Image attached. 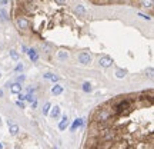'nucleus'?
I'll return each instance as SVG.
<instances>
[{
    "label": "nucleus",
    "mask_w": 154,
    "mask_h": 149,
    "mask_svg": "<svg viewBox=\"0 0 154 149\" xmlns=\"http://www.w3.org/2000/svg\"><path fill=\"white\" fill-rule=\"evenodd\" d=\"M79 60H80V63H83V65H88V63L91 62V56H90L88 53L83 52V53H80Z\"/></svg>",
    "instance_id": "obj_1"
},
{
    "label": "nucleus",
    "mask_w": 154,
    "mask_h": 149,
    "mask_svg": "<svg viewBox=\"0 0 154 149\" xmlns=\"http://www.w3.org/2000/svg\"><path fill=\"white\" fill-rule=\"evenodd\" d=\"M128 106H130L128 101H121L119 105L116 106V110H117V113H121V112H124L126 109H128Z\"/></svg>",
    "instance_id": "obj_2"
},
{
    "label": "nucleus",
    "mask_w": 154,
    "mask_h": 149,
    "mask_svg": "<svg viewBox=\"0 0 154 149\" xmlns=\"http://www.w3.org/2000/svg\"><path fill=\"white\" fill-rule=\"evenodd\" d=\"M100 65L103 66V67H110V66L113 65V59H111L110 56H103L100 59Z\"/></svg>",
    "instance_id": "obj_3"
},
{
    "label": "nucleus",
    "mask_w": 154,
    "mask_h": 149,
    "mask_svg": "<svg viewBox=\"0 0 154 149\" xmlns=\"http://www.w3.org/2000/svg\"><path fill=\"white\" fill-rule=\"evenodd\" d=\"M29 26H30V23L27 22L24 17H19V19H17V27H19V29H22V30H26Z\"/></svg>",
    "instance_id": "obj_4"
},
{
    "label": "nucleus",
    "mask_w": 154,
    "mask_h": 149,
    "mask_svg": "<svg viewBox=\"0 0 154 149\" xmlns=\"http://www.w3.org/2000/svg\"><path fill=\"white\" fill-rule=\"evenodd\" d=\"M26 53L29 55V57H30V59H31L33 62H36L37 59H39V56H37V52H36L34 49H29V50H27Z\"/></svg>",
    "instance_id": "obj_5"
},
{
    "label": "nucleus",
    "mask_w": 154,
    "mask_h": 149,
    "mask_svg": "<svg viewBox=\"0 0 154 149\" xmlns=\"http://www.w3.org/2000/svg\"><path fill=\"white\" fill-rule=\"evenodd\" d=\"M67 126H69V119H67V116H63L62 122H60V125H59V129H60V131H64Z\"/></svg>",
    "instance_id": "obj_6"
},
{
    "label": "nucleus",
    "mask_w": 154,
    "mask_h": 149,
    "mask_svg": "<svg viewBox=\"0 0 154 149\" xmlns=\"http://www.w3.org/2000/svg\"><path fill=\"white\" fill-rule=\"evenodd\" d=\"M10 92H12V93H20V92H22V86H20V83H17V82H16V83L12 85Z\"/></svg>",
    "instance_id": "obj_7"
},
{
    "label": "nucleus",
    "mask_w": 154,
    "mask_h": 149,
    "mask_svg": "<svg viewBox=\"0 0 154 149\" xmlns=\"http://www.w3.org/2000/svg\"><path fill=\"white\" fill-rule=\"evenodd\" d=\"M62 92H63V88L60 85H56V86H53V89H52V93H53L54 96H56V95H60Z\"/></svg>",
    "instance_id": "obj_8"
},
{
    "label": "nucleus",
    "mask_w": 154,
    "mask_h": 149,
    "mask_svg": "<svg viewBox=\"0 0 154 149\" xmlns=\"http://www.w3.org/2000/svg\"><path fill=\"white\" fill-rule=\"evenodd\" d=\"M81 125H83V119H76L74 123L71 125V131H76V129L79 126H81Z\"/></svg>",
    "instance_id": "obj_9"
},
{
    "label": "nucleus",
    "mask_w": 154,
    "mask_h": 149,
    "mask_svg": "<svg viewBox=\"0 0 154 149\" xmlns=\"http://www.w3.org/2000/svg\"><path fill=\"white\" fill-rule=\"evenodd\" d=\"M59 115H60V108H59V106H56V108H53V110H52L50 116H52V118H57Z\"/></svg>",
    "instance_id": "obj_10"
},
{
    "label": "nucleus",
    "mask_w": 154,
    "mask_h": 149,
    "mask_svg": "<svg viewBox=\"0 0 154 149\" xmlns=\"http://www.w3.org/2000/svg\"><path fill=\"white\" fill-rule=\"evenodd\" d=\"M76 13L79 14V16H84V14H86V10H84V7L83 6H77V7H76Z\"/></svg>",
    "instance_id": "obj_11"
},
{
    "label": "nucleus",
    "mask_w": 154,
    "mask_h": 149,
    "mask_svg": "<svg viewBox=\"0 0 154 149\" xmlns=\"http://www.w3.org/2000/svg\"><path fill=\"white\" fill-rule=\"evenodd\" d=\"M9 131H10L12 135H16V133L19 132V126L17 125H9Z\"/></svg>",
    "instance_id": "obj_12"
},
{
    "label": "nucleus",
    "mask_w": 154,
    "mask_h": 149,
    "mask_svg": "<svg viewBox=\"0 0 154 149\" xmlns=\"http://www.w3.org/2000/svg\"><path fill=\"white\" fill-rule=\"evenodd\" d=\"M7 13H6L5 10L3 9H0V20H2V22H7Z\"/></svg>",
    "instance_id": "obj_13"
},
{
    "label": "nucleus",
    "mask_w": 154,
    "mask_h": 149,
    "mask_svg": "<svg viewBox=\"0 0 154 149\" xmlns=\"http://www.w3.org/2000/svg\"><path fill=\"white\" fill-rule=\"evenodd\" d=\"M116 76H117V78H119V79H123L124 76H126V70H117V72H116Z\"/></svg>",
    "instance_id": "obj_14"
},
{
    "label": "nucleus",
    "mask_w": 154,
    "mask_h": 149,
    "mask_svg": "<svg viewBox=\"0 0 154 149\" xmlns=\"http://www.w3.org/2000/svg\"><path fill=\"white\" fill-rule=\"evenodd\" d=\"M83 90H84V92H91V85H90V83H88V82H86V83H84L83 85Z\"/></svg>",
    "instance_id": "obj_15"
},
{
    "label": "nucleus",
    "mask_w": 154,
    "mask_h": 149,
    "mask_svg": "<svg viewBox=\"0 0 154 149\" xmlns=\"http://www.w3.org/2000/svg\"><path fill=\"white\" fill-rule=\"evenodd\" d=\"M67 57H69L67 52H59V59H60V60H66Z\"/></svg>",
    "instance_id": "obj_16"
},
{
    "label": "nucleus",
    "mask_w": 154,
    "mask_h": 149,
    "mask_svg": "<svg viewBox=\"0 0 154 149\" xmlns=\"http://www.w3.org/2000/svg\"><path fill=\"white\" fill-rule=\"evenodd\" d=\"M10 56H12L13 60H19V53L16 50H10Z\"/></svg>",
    "instance_id": "obj_17"
},
{
    "label": "nucleus",
    "mask_w": 154,
    "mask_h": 149,
    "mask_svg": "<svg viewBox=\"0 0 154 149\" xmlns=\"http://www.w3.org/2000/svg\"><path fill=\"white\" fill-rule=\"evenodd\" d=\"M143 6L144 7H151L153 6V0H143Z\"/></svg>",
    "instance_id": "obj_18"
},
{
    "label": "nucleus",
    "mask_w": 154,
    "mask_h": 149,
    "mask_svg": "<svg viewBox=\"0 0 154 149\" xmlns=\"http://www.w3.org/2000/svg\"><path fill=\"white\" fill-rule=\"evenodd\" d=\"M48 110H50V103H46L43 108V115H48Z\"/></svg>",
    "instance_id": "obj_19"
},
{
    "label": "nucleus",
    "mask_w": 154,
    "mask_h": 149,
    "mask_svg": "<svg viewBox=\"0 0 154 149\" xmlns=\"http://www.w3.org/2000/svg\"><path fill=\"white\" fill-rule=\"evenodd\" d=\"M24 79H26V76H24V74H19V76H17V83L24 82Z\"/></svg>",
    "instance_id": "obj_20"
},
{
    "label": "nucleus",
    "mask_w": 154,
    "mask_h": 149,
    "mask_svg": "<svg viewBox=\"0 0 154 149\" xmlns=\"http://www.w3.org/2000/svg\"><path fill=\"white\" fill-rule=\"evenodd\" d=\"M26 99H27V101H29V102H33V101H36V99H34V96H33L31 93H29V95H27V96H26Z\"/></svg>",
    "instance_id": "obj_21"
},
{
    "label": "nucleus",
    "mask_w": 154,
    "mask_h": 149,
    "mask_svg": "<svg viewBox=\"0 0 154 149\" xmlns=\"http://www.w3.org/2000/svg\"><path fill=\"white\" fill-rule=\"evenodd\" d=\"M50 80H53V82H57V80H59V76H56V74H50Z\"/></svg>",
    "instance_id": "obj_22"
},
{
    "label": "nucleus",
    "mask_w": 154,
    "mask_h": 149,
    "mask_svg": "<svg viewBox=\"0 0 154 149\" xmlns=\"http://www.w3.org/2000/svg\"><path fill=\"white\" fill-rule=\"evenodd\" d=\"M22 70H23V65L22 63H19V65L16 66V72H22Z\"/></svg>",
    "instance_id": "obj_23"
},
{
    "label": "nucleus",
    "mask_w": 154,
    "mask_h": 149,
    "mask_svg": "<svg viewBox=\"0 0 154 149\" xmlns=\"http://www.w3.org/2000/svg\"><path fill=\"white\" fill-rule=\"evenodd\" d=\"M17 106H19V108H22V109H24V102H23V101H19L17 102Z\"/></svg>",
    "instance_id": "obj_24"
},
{
    "label": "nucleus",
    "mask_w": 154,
    "mask_h": 149,
    "mask_svg": "<svg viewBox=\"0 0 154 149\" xmlns=\"http://www.w3.org/2000/svg\"><path fill=\"white\" fill-rule=\"evenodd\" d=\"M9 3V0H0V5L3 6V5H7Z\"/></svg>",
    "instance_id": "obj_25"
},
{
    "label": "nucleus",
    "mask_w": 154,
    "mask_h": 149,
    "mask_svg": "<svg viewBox=\"0 0 154 149\" xmlns=\"http://www.w3.org/2000/svg\"><path fill=\"white\" fill-rule=\"evenodd\" d=\"M56 2H57L59 5H64V3H66L67 0H56Z\"/></svg>",
    "instance_id": "obj_26"
},
{
    "label": "nucleus",
    "mask_w": 154,
    "mask_h": 149,
    "mask_svg": "<svg viewBox=\"0 0 154 149\" xmlns=\"http://www.w3.org/2000/svg\"><path fill=\"white\" fill-rule=\"evenodd\" d=\"M19 99H20V101H24V99H26V96H24V95H22V93H20V95H19Z\"/></svg>",
    "instance_id": "obj_27"
},
{
    "label": "nucleus",
    "mask_w": 154,
    "mask_h": 149,
    "mask_svg": "<svg viewBox=\"0 0 154 149\" xmlns=\"http://www.w3.org/2000/svg\"><path fill=\"white\" fill-rule=\"evenodd\" d=\"M50 74H52V73H46V74H44V78H46V79H50Z\"/></svg>",
    "instance_id": "obj_28"
},
{
    "label": "nucleus",
    "mask_w": 154,
    "mask_h": 149,
    "mask_svg": "<svg viewBox=\"0 0 154 149\" xmlns=\"http://www.w3.org/2000/svg\"><path fill=\"white\" fill-rule=\"evenodd\" d=\"M33 90H34V89H33V88H27V92H29V93H31V92H33Z\"/></svg>",
    "instance_id": "obj_29"
},
{
    "label": "nucleus",
    "mask_w": 154,
    "mask_h": 149,
    "mask_svg": "<svg viewBox=\"0 0 154 149\" xmlns=\"http://www.w3.org/2000/svg\"><path fill=\"white\" fill-rule=\"evenodd\" d=\"M0 96H3V90H0Z\"/></svg>",
    "instance_id": "obj_30"
},
{
    "label": "nucleus",
    "mask_w": 154,
    "mask_h": 149,
    "mask_svg": "<svg viewBox=\"0 0 154 149\" xmlns=\"http://www.w3.org/2000/svg\"><path fill=\"white\" fill-rule=\"evenodd\" d=\"M0 149H3V145H2V143H0Z\"/></svg>",
    "instance_id": "obj_31"
},
{
    "label": "nucleus",
    "mask_w": 154,
    "mask_h": 149,
    "mask_svg": "<svg viewBox=\"0 0 154 149\" xmlns=\"http://www.w3.org/2000/svg\"><path fill=\"white\" fill-rule=\"evenodd\" d=\"M0 76H2V73H0Z\"/></svg>",
    "instance_id": "obj_32"
}]
</instances>
